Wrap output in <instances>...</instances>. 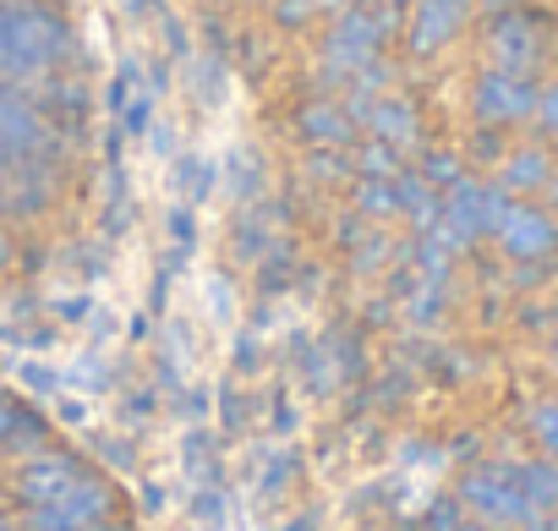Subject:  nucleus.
<instances>
[{"mask_svg":"<svg viewBox=\"0 0 558 531\" xmlns=\"http://www.w3.org/2000/svg\"><path fill=\"white\" fill-rule=\"evenodd\" d=\"M72 50V34L56 12L28 7V0H0V77L7 83H39L50 77Z\"/></svg>","mask_w":558,"mask_h":531,"instance_id":"f257e3e1","label":"nucleus"},{"mask_svg":"<svg viewBox=\"0 0 558 531\" xmlns=\"http://www.w3.org/2000/svg\"><path fill=\"white\" fill-rule=\"evenodd\" d=\"M395 34V12H384V7H345V12H335V28H329V39H324V72H329V83H351L362 67H373V61H384L378 50H384V39Z\"/></svg>","mask_w":558,"mask_h":531,"instance_id":"f03ea898","label":"nucleus"},{"mask_svg":"<svg viewBox=\"0 0 558 531\" xmlns=\"http://www.w3.org/2000/svg\"><path fill=\"white\" fill-rule=\"evenodd\" d=\"M509 203H514V197H509L498 181H471V176H460V181H449V186L438 192L433 236H444V241L460 252V246H471L476 236H493L498 219L509 214Z\"/></svg>","mask_w":558,"mask_h":531,"instance_id":"7ed1b4c3","label":"nucleus"},{"mask_svg":"<svg viewBox=\"0 0 558 531\" xmlns=\"http://www.w3.org/2000/svg\"><path fill=\"white\" fill-rule=\"evenodd\" d=\"M536 94H542V88H536L525 72L487 67V72L476 77L471 105H476V121H487V126H514V121L536 116Z\"/></svg>","mask_w":558,"mask_h":531,"instance_id":"20e7f679","label":"nucleus"},{"mask_svg":"<svg viewBox=\"0 0 558 531\" xmlns=\"http://www.w3.org/2000/svg\"><path fill=\"white\" fill-rule=\"evenodd\" d=\"M498 246L509 252V257H520V263H536V257H547L553 246H558V219L547 214V208H531V203H509V214L498 219Z\"/></svg>","mask_w":558,"mask_h":531,"instance_id":"39448f33","label":"nucleus"},{"mask_svg":"<svg viewBox=\"0 0 558 531\" xmlns=\"http://www.w3.org/2000/svg\"><path fill=\"white\" fill-rule=\"evenodd\" d=\"M471 17V0H416L411 7V28H405V45L411 56H433L444 50Z\"/></svg>","mask_w":558,"mask_h":531,"instance_id":"423d86ee","label":"nucleus"},{"mask_svg":"<svg viewBox=\"0 0 558 531\" xmlns=\"http://www.w3.org/2000/svg\"><path fill=\"white\" fill-rule=\"evenodd\" d=\"M487 45H493V67H504V72H525L531 77V67L542 61V34H536V23L525 12H498Z\"/></svg>","mask_w":558,"mask_h":531,"instance_id":"0eeeda50","label":"nucleus"},{"mask_svg":"<svg viewBox=\"0 0 558 531\" xmlns=\"http://www.w3.org/2000/svg\"><path fill=\"white\" fill-rule=\"evenodd\" d=\"M356 121H367V132H373L378 143H389V148H416V137H422L416 105H411L405 94H378Z\"/></svg>","mask_w":558,"mask_h":531,"instance_id":"6e6552de","label":"nucleus"},{"mask_svg":"<svg viewBox=\"0 0 558 531\" xmlns=\"http://www.w3.org/2000/svg\"><path fill=\"white\" fill-rule=\"evenodd\" d=\"M553 181V159H547V148H514L504 165H498V186L509 192V197H520V192H542Z\"/></svg>","mask_w":558,"mask_h":531,"instance_id":"1a4fd4ad","label":"nucleus"},{"mask_svg":"<svg viewBox=\"0 0 558 531\" xmlns=\"http://www.w3.org/2000/svg\"><path fill=\"white\" fill-rule=\"evenodd\" d=\"M302 132H307V143L340 148V143H351L356 116H351L345 105H335V99H318V105H307V110H302Z\"/></svg>","mask_w":558,"mask_h":531,"instance_id":"9d476101","label":"nucleus"},{"mask_svg":"<svg viewBox=\"0 0 558 531\" xmlns=\"http://www.w3.org/2000/svg\"><path fill=\"white\" fill-rule=\"evenodd\" d=\"M536 126H542V132H547L553 143H558V83L536 94Z\"/></svg>","mask_w":558,"mask_h":531,"instance_id":"9b49d317","label":"nucleus"},{"mask_svg":"<svg viewBox=\"0 0 558 531\" xmlns=\"http://www.w3.org/2000/svg\"><path fill=\"white\" fill-rule=\"evenodd\" d=\"M427 181L444 192L449 181H460V159H454V154H433V159H427Z\"/></svg>","mask_w":558,"mask_h":531,"instance_id":"f8f14e48","label":"nucleus"},{"mask_svg":"<svg viewBox=\"0 0 558 531\" xmlns=\"http://www.w3.org/2000/svg\"><path fill=\"white\" fill-rule=\"evenodd\" d=\"M542 433H547V444H558V411H542Z\"/></svg>","mask_w":558,"mask_h":531,"instance_id":"ddd939ff","label":"nucleus"},{"mask_svg":"<svg viewBox=\"0 0 558 531\" xmlns=\"http://www.w3.org/2000/svg\"><path fill=\"white\" fill-rule=\"evenodd\" d=\"M313 7H329V12H345V7H356V0H313Z\"/></svg>","mask_w":558,"mask_h":531,"instance_id":"4468645a","label":"nucleus"},{"mask_svg":"<svg viewBox=\"0 0 558 531\" xmlns=\"http://www.w3.org/2000/svg\"><path fill=\"white\" fill-rule=\"evenodd\" d=\"M362 7H384V12H400L405 0H362Z\"/></svg>","mask_w":558,"mask_h":531,"instance_id":"2eb2a0df","label":"nucleus"},{"mask_svg":"<svg viewBox=\"0 0 558 531\" xmlns=\"http://www.w3.org/2000/svg\"><path fill=\"white\" fill-rule=\"evenodd\" d=\"M487 7H493V12H509V7H514V0H487Z\"/></svg>","mask_w":558,"mask_h":531,"instance_id":"dca6fc26","label":"nucleus"},{"mask_svg":"<svg viewBox=\"0 0 558 531\" xmlns=\"http://www.w3.org/2000/svg\"><path fill=\"white\" fill-rule=\"evenodd\" d=\"M0 257H7V236H0Z\"/></svg>","mask_w":558,"mask_h":531,"instance_id":"f3484780","label":"nucleus"},{"mask_svg":"<svg viewBox=\"0 0 558 531\" xmlns=\"http://www.w3.org/2000/svg\"><path fill=\"white\" fill-rule=\"evenodd\" d=\"M0 422H7V411H0Z\"/></svg>","mask_w":558,"mask_h":531,"instance_id":"a211bd4d","label":"nucleus"}]
</instances>
